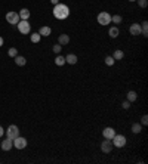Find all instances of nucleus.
Returning <instances> with one entry per match:
<instances>
[{
	"label": "nucleus",
	"mask_w": 148,
	"mask_h": 164,
	"mask_svg": "<svg viewBox=\"0 0 148 164\" xmlns=\"http://www.w3.org/2000/svg\"><path fill=\"white\" fill-rule=\"evenodd\" d=\"M68 15H70V7L67 5H64V3H58L53 6V16L56 19H67Z\"/></svg>",
	"instance_id": "nucleus-1"
},
{
	"label": "nucleus",
	"mask_w": 148,
	"mask_h": 164,
	"mask_svg": "<svg viewBox=\"0 0 148 164\" xmlns=\"http://www.w3.org/2000/svg\"><path fill=\"white\" fill-rule=\"evenodd\" d=\"M111 142H113V145L116 146V148H123L127 144L126 136H123V134H114V138L111 139Z\"/></svg>",
	"instance_id": "nucleus-2"
},
{
	"label": "nucleus",
	"mask_w": 148,
	"mask_h": 164,
	"mask_svg": "<svg viewBox=\"0 0 148 164\" xmlns=\"http://www.w3.org/2000/svg\"><path fill=\"white\" fill-rule=\"evenodd\" d=\"M16 27H18V30L21 34H30L31 31V25L28 21H25V19H21L18 24H16Z\"/></svg>",
	"instance_id": "nucleus-3"
},
{
	"label": "nucleus",
	"mask_w": 148,
	"mask_h": 164,
	"mask_svg": "<svg viewBox=\"0 0 148 164\" xmlns=\"http://www.w3.org/2000/svg\"><path fill=\"white\" fill-rule=\"evenodd\" d=\"M96 19H98V24L99 25H108V24H111V15L108 12H99L98 16H96Z\"/></svg>",
	"instance_id": "nucleus-4"
},
{
	"label": "nucleus",
	"mask_w": 148,
	"mask_h": 164,
	"mask_svg": "<svg viewBox=\"0 0 148 164\" xmlns=\"http://www.w3.org/2000/svg\"><path fill=\"white\" fill-rule=\"evenodd\" d=\"M5 133H6V136L9 138V139H15L16 136H19V129H18V126H15V124H11L9 127L5 130Z\"/></svg>",
	"instance_id": "nucleus-5"
},
{
	"label": "nucleus",
	"mask_w": 148,
	"mask_h": 164,
	"mask_svg": "<svg viewBox=\"0 0 148 164\" xmlns=\"http://www.w3.org/2000/svg\"><path fill=\"white\" fill-rule=\"evenodd\" d=\"M6 21L11 25H16L19 21H21V18H19L18 12H7L6 13Z\"/></svg>",
	"instance_id": "nucleus-6"
},
{
	"label": "nucleus",
	"mask_w": 148,
	"mask_h": 164,
	"mask_svg": "<svg viewBox=\"0 0 148 164\" xmlns=\"http://www.w3.org/2000/svg\"><path fill=\"white\" fill-rule=\"evenodd\" d=\"M12 142H13V146H15L16 149H24L25 146H27V139L22 138V136H16Z\"/></svg>",
	"instance_id": "nucleus-7"
},
{
	"label": "nucleus",
	"mask_w": 148,
	"mask_h": 164,
	"mask_svg": "<svg viewBox=\"0 0 148 164\" xmlns=\"http://www.w3.org/2000/svg\"><path fill=\"white\" fill-rule=\"evenodd\" d=\"M113 148H114V145H113V142H111L110 139H105L102 144H101V151L104 152V154H110L111 151H113Z\"/></svg>",
	"instance_id": "nucleus-8"
},
{
	"label": "nucleus",
	"mask_w": 148,
	"mask_h": 164,
	"mask_svg": "<svg viewBox=\"0 0 148 164\" xmlns=\"http://www.w3.org/2000/svg\"><path fill=\"white\" fill-rule=\"evenodd\" d=\"M114 134H116V130L113 127H105L102 130V136H104V139H113L114 138Z\"/></svg>",
	"instance_id": "nucleus-9"
},
{
	"label": "nucleus",
	"mask_w": 148,
	"mask_h": 164,
	"mask_svg": "<svg viewBox=\"0 0 148 164\" xmlns=\"http://www.w3.org/2000/svg\"><path fill=\"white\" fill-rule=\"evenodd\" d=\"M129 33L132 36H141V24H138V22L132 24L129 28Z\"/></svg>",
	"instance_id": "nucleus-10"
},
{
	"label": "nucleus",
	"mask_w": 148,
	"mask_h": 164,
	"mask_svg": "<svg viewBox=\"0 0 148 164\" xmlns=\"http://www.w3.org/2000/svg\"><path fill=\"white\" fill-rule=\"evenodd\" d=\"M77 61H79V58H77V55H74V53H68L65 56V64L74 65V64H77Z\"/></svg>",
	"instance_id": "nucleus-11"
},
{
	"label": "nucleus",
	"mask_w": 148,
	"mask_h": 164,
	"mask_svg": "<svg viewBox=\"0 0 148 164\" xmlns=\"http://www.w3.org/2000/svg\"><path fill=\"white\" fill-rule=\"evenodd\" d=\"M12 146H13V142H12V139H9V138L2 142V149H3V151H11Z\"/></svg>",
	"instance_id": "nucleus-12"
},
{
	"label": "nucleus",
	"mask_w": 148,
	"mask_h": 164,
	"mask_svg": "<svg viewBox=\"0 0 148 164\" xmlns=\"http://www.w3.org/2000/svg\"><path fill=\"white\" fill-rule=\"evenodd\" d=\"M58 43H59L61 46L68 44V43H70V36H68V34H61V36L58 37Z\"/></svg>",
	"instance_id": "nucleus-13"
},
{
	"label": "nucleus",
	"mask_w": 148,
	"mask_h": 164,
	"mask_svg": "<svg viewBox=\"0 0 148 164\" xmlns=\"http://www.w3.org/2000/svg\"><path fill=\"white\" fill-rule=\"evenodd\" d=\"M18 15H19V18H21V19H25V21H28V18H30V11L24 7V9H21V11L18 12Z\"/></svg>",
	"instance_id": "nucleus-14"
},
{
	"label": "nucleus",
	"mask_w": 148,
	"mask_h": 164,
	"mask_svg": "<svg viewBox=\"0 0 148 164\" xmlns=\"http://www.w3.org/2000/svg\"><path fill=\"white\" fill-rule=\"evenodd\" d=\"M15 64L19 65V67H24L25 64H27V59H25L24 56H21V55H16L15 56Z\"/></svg>",
	"instance_id": "nucleus-15"
},
{
	"label": "nucleus",
	"mask_w": 148,
	"mask_h": 164,
	"mask_svg": "<svg viewBox=\"0 0 148 164\" xmlns=\"http://www.w3.org/2000/svg\"><path fill=\"white\" fill-rule=\"evenodd\" d=\"M50 33H52V30H50V27H42L40 30H39V34L42 37H48V36H50Z\"/></svg>",
	"instance_id": "nucleus-16"
},
{
	"label": "nucleus",
	"mask_w": 148,
	"mask_h": 164,
	"mask_svg": "<svg viewBox=\"0 0 148 164\" xmlns=\"http://www.w3.org/2000/svg\"><path fill=\"white\" fill-rule=\"evenodd\" d=\"M118 34H120V31H118L117 27H111L110 30H108V36H110L111 39H116V37H118Z\"/></svg>",
	"instance_id": "nucleus-17"
},
{
	"label": "nucleus",
	"mask_w": 148,
	"mask_h": 164,
	"mask_svg": "<svg viewBox=\"0 0 148 164\" xmlns=\"http://www.w3.org/2000/svg\"><path fill=\"white\" fill-rule=\"evenodd\" d=\"M113 58H114V61H120V59H123L124 58V52L123 50H114Z\"/></svg>",
	"instance_id": "nucleus-18"
},
{
	"label": "nucleus",
	"mask_w": 148,
	"mask_h": 164,
	"mask_svg": "<svg viewBox=\"0 0 148 164\" xmlns=\"http://www.w3.org/2000/svg\"><path fill=\"white\" fill-rule=\"evenodd\" d=\"M141 34L144 37L148 36V22H147V21H144V22L141 24Z\"/></svg>",
	"instance_id": "nucleus-19"
},
{
	"label": "nucleus",
	"mask_w": 148,
	"mask_h": 164,
	"mask_svg": "<svg viewBox=\"0 0 148 164\" xmlns=\"http://www.w3.org/2000/svg\"><path fill=\"white\" fill-rule=\"evenodd\" d=\"M55 64L58 67H62V65H65V56H61V55H58L55 58Z\"/></svg>",
	"instance_id": "nucleus-20"
},
{
	"label": "nucleus",
	"mask_w": 148,
	"mask_h": 164,
	"mask_svg": "<svg viewBox=\"0 0 148 164\" xmlns=\"http://www.w3.org/2000/svg\"><path fill=\"white\" fill-rule=\"evenodd\" d=\"M136 98H138V95H136L135 90H129V92H127V101H129V102H135Z\"/></svg>",
	"instance_id": "nucleus-21"
},
{
	"label": "nucleus",
	"mask_w": 148,
	"mask_h": 164,
	"mask_svg": "<svg viewBox=\"0 0 148 164\" xmlns=\"http://www.w3.org/2000/svg\"><path fill=\"white\" fill-rule=\"evenodd\" d=\"M141 130H142V126L139 124V123H133V124H132V132H133L135 134L141 133Z\"/></svg>",
	"instance_id": "nucleus-22"
},
{
	"label": "nucleus",
	"mask_w": 148,
	"mask_h": 164,
	"mask_svg": "<svg viewBox=\"0 0 148 164\" xmlns=\"http://www.w3.org/2000/svg\"><path fill=\"white\" fill-rule=\"evenodd\" d=\"M104 62H105V65H108V67H113L116 61H114V58H113V56H105Z\"/></svg>",
	"instance_id": "nucleus-23"
},
{
	"label": "nucleus",
	"mask_w": 148,
	"mask_h": 164,
	"mask_svg": "<svg viewBox=\"0 0 148 164\" xmlns=\"http://www.w3.org/2000/svg\"><path fill=\"white\" fill-rule=\"evenodd\" d=\"M30 39H31V42H33V43H39V42H40V39H42V36H40L39 33H33Z\"/></svg>",
	"instance_id": "nucleus-24"
},
{
	"label": "nucleus",
	"mask_w": 148,
	"mask_h": 164,
	"mask_svg": "<svg viewBox=\"0 0 148 164\" xmlns=\"http://www.w3.org/2000/svg\"><path fill=\"white\" fill-rule=\"evenodd\" d=\"M7 55H9L11 58H15V56L18 55V49H16V48H11L9 50H7Z\"/></svg>",
	"instance_id": "nucleus-25"
},
{
	"label": "nucleus",
	"mask_w": 148,
	"mask_h": 164,
	"mask_svg": "<svg viewBox=\"0 0 148 164\" xmlns=\"http://www.w3.org/2000/svg\"><path fill=\"white\" fill-rule=\"evenodd\" d=\"M122 16H120V15H113V16H111V22H114V24H120V22H122Z\"/></svg>",
	"instance_id": "nucleus-26"
},
{
	"label": "nucleus",
	"mask_w": 148,
	"mask_h": 164,
	"mask_svg": "<svg viewBox=\"0 0 148 164\" xmlns=\"http://www.w3.org/2000/svg\"><path fill=\"white\" fill-rule=\"evenodd\" d=\"M136 2H138L139 7H147L148 6V2H147V0H136Z\"/></svg>",
	"instance_id": "nucleus-27"
},
{
	"label": "nucleus",
	"mask_w": 148,
	"mask_h": 164,
	"mask_svg": "<svg viewBox=\"0 0 148 164\" xmlns=\"http://www.w3.org/2000/svg\"><path fill=\"white\" fill-rule=\"evenodd\" d=\"M61 49H62V46L59 44V43H58V44H55V46L52 48V50H53L55 53H59V52H61Z\"/></svg>",
	"instance_id": "nucleus-28"
},
{
	"label": "nucleus",
	"mask_w": 148,
	"mask_h": 164,
	"mask_svg": "<svg viewBox=\"0 0 148 164\" xmlns=\"http://www.w3.org/2000/svg\"><path fill=\"white\" fill-rule=\"evenodd\" d=\"M141 123L144 124V126H147V124H148V116H147V114H144V116H142Z\"/></svg>",
	"instance_id": "nucleus-29"
},
{
	"label": "nucleus",
	"mask_w": 148,
	"mask_h": 164,
	"mask_svg": "<svg viewBox=\"0 0 148 164\" xmlns=\"http://www.w3.org/2000/svg\"><path fill=\"white\" fill-rule=\"evenodd\" d=\"M122 107H123L124 109H129V108H130V102L127 101V99H126V101H124V102L122 103Z\"/></svg>",
	"instance_id": "nucleus-30"
},
{
	"label": "nucleus",
	"mask_w": 148,
	"mask_h": 164,
	"mask_svg": "<svg viewBox=\"0 0 148 164\" xmlns=\"http://www.w3.org/2000/svg\"><path fill=\"white\" fill-rule=\"evenodd\" d=\"M3 134H5V129H3V127H2V126H0V138H2Z\"/></svg>",
	"instance_id": "nucleus-31"
},
{
	"label": "nucleus",
	"mask_w": 148,
	"mask_h": 164,
	"mask_svg": "<svg viewBox=\"0 0 148 164\" xmlns=\"http://www.w3.org/2000/svg\"><path fill=\"white\" fill-rule=\"evenodd\" d=\"M50 3L55 6V5H58V3H59V0H50Z\"/></svg>",
	"instance_id": "nucleus-32"
},
{
	"label": "nucleus",
	"mask_w": 148,
	"mask_h": 164,
	"mask_svg": "<svg viewBox=\"0 0 148 164\" xmlns=\"http://www.w3.org/2000/svg\"><path fill=\"white\" fill-rule=\"evenodd\" d=\"M3 42H5V40H3V37L0 36V48H2V46H3Z\"/></svg>",
	"instance_id": "nucleus-33"
},
{
	"label": "nucleus",
	"mask_w": 148,
	"mask_h": 164,
	"mask_svg": "<svg viewBox=\"0 0 148 164\" xmlns=\"http://www.w3.org/2000/svg\"><path fill=\"white\" fill-rule=\"evenodd\" d=\"M127 2H136V0H127Z\"/></svg>",
	"instance_id": "nucleus-34"
}]
</instances>
